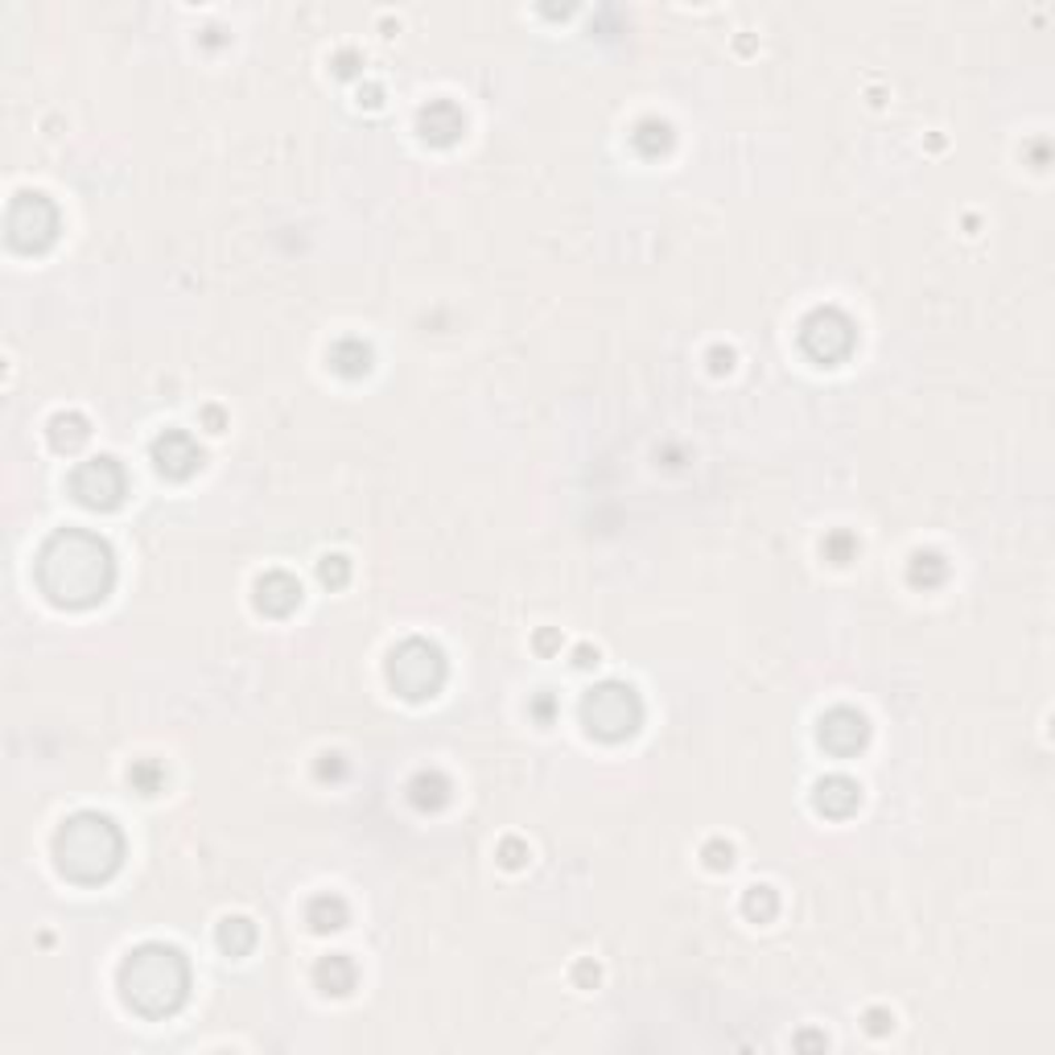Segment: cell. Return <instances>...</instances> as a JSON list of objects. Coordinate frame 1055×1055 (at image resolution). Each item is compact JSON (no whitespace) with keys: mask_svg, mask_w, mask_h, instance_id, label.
Returning <instances> with one entry per match:
<instances>
[{"mask_svg":"<svg viewBox=\"0 0 1055 1055\" xmlns=\"http://www.w3.org/2000/svg\"><path fill=\"white\" fill-rule=\"evenodd\" d=\"M50 442L58 445V450H75V445L87 442V421L79 417V412H58L50 421Z\"/></svg>","mask_w":1055,"mask_h":1055,"instance_id":"15","label":"cell"},{"mask_svg":"<svg viewBox=\"0 0 1055 1055\" xmlns=\"http://www.w3.org/2000/svg\"><path fill=\"white\" fill-rule=\"evenodd\" d=\"M853 347V326L837 314V309H817L808 322H804V351L817 355L820 363H833V359L850 355Z\"/></svg>","mask_w":1055,"mask_h":1055,"instance_id":"8","label":"cell"},{"mask_svg":"<svg viewBox=\"0 0 1055 1055\" xmlns=\"http://www.w3.org/2000/svg\"><path fill=\"white\" fill-rule=\"evenodd\" d=\"M347 574H351L347 557H326V561H322V581H330V586H342V581H347Z\"/></svg>","mask_w":1055,"mask_h":1055,"instance_id":"20","label":"cell"},{"mask_svg":"<svg viewBox=\"0 0 1055 1055\" xmlns=\"http://www.w3.org/2000/svg\"><path fill=\"white\" fill-rule=\"evenodd\" d=\"M862 804V787L846 775H829V780L817 783V808L829 813V817H850L853 808Z\"/></svg>","mask_w":1055,"mask_h":1055,"instance_id":"11","label":"cell"},{"mask_svg":"<svg viewBox=\"0 0 1055 1055\" xmlns=\"http://www.w3.org/2000/svg\"><path fill=\"white\" fill-rule=\"evenodd\" d=\"M256 602H260V611L269 614H290L297 602H302V586L290 578V574H269V578H260V586H256Z\"/></svg>","mask_w":1055,"mask_h":1055,"instance_id":"12","label":"cell"},{"mask_svg":"<svg viewBox=\"0 0 1055 1055\" xmlns=\"http://www.w3.org/2000/svg\"><path fill=\"white\" fill-rule=\"evenodd\" d=\"M392 684L405 693L409 701L433 697L445 681V660L442 651L426 639H409L392 651V668H388Z\"/></svg>","mask_w":1055,"mask_h":1055,"instance_id":"5","label":"cell"},{"mask_svg":"<svg viewBox=\"0 0 1055 1055\" xmlns=\"http://www.w3.org/2000/svg\"><path fill=\"white\" fill-rule=\"evenodd\" d=\"M820 742L833 750V755H853V750L866 742V717L853 714V710L825 714L820 717Z\"/></svg>","mask_w":1055,"mask_h":1055,"instance_id":"10","label":"cell"},{"mask_svg":"<svg viewBox=\"0 0 1055 1055\" xmlns=\"http://www.w3.org/2000/svg\"><path fill=\"white\" fill-rule=\"evenodd\" d=\"M58 236V211L46 194H18L9 206V239L21 252H42Z\"/></svg>","mask_w":1055,"mask_h":1055,"instance_id":"6","label":"cell"},{"mask_svg":"<svg viewBox=\"0 0 1055 1055\" xmlns=\"http://www.w3.org/2000/svg\"><path fill=\"white\" fill-rule=\"evenodd\" d=\"M112 548L103 545L91 532H58L50 545L42 548L37 561V578L42 590L58 602V606H91L112 590Z\"/></svg>","mask_w":1055,"mask_h":1055,"instance_id":"1","label":"cell"},{"mask_svg":"<svg viewBox=\"0 0 1055 1055\" xmlns=\"http://www.w3.org/2000/svg\"><path fill=\"white\" fill-rule=\"evenodd\" d=\"M309 923L318 928V932H334V928H342L347 923V903L339 899V895H322V899L309 903Z\"/></svg>","mask_w":1055,"mask_h":1055,"instance_id":"16","label":"cell"},{"mask_svg":"<svg viewBox=\"0 0 1055 1055\" xmlns=\"http://www.w3.org/2000/svg\"><path fill=\"white\" fill-rule=\"evenodd\" d=\"M581 717H586L590 734L606 738V742H619V738H627V734L639 730L644 710H639L635 689H627V684H602V689H594V693L586 697Z\"/></svg>","mask_w":1055,"mask_h":1055,"instance_id":"4","label":"cell"},{"mask_svg":"<svg viewBox=\"0 0 1055 1055\" xmlns=\"http://www.w3.org/2000/svg\"><path fill=\"white\" fill-rule=\"evenodd\" d=\"M154 462L161 475L170 478H186L198 470V462H203V450L194 445V438L190 433H182V429H170V433H161L154 445Z\"/></svg>","mask_w":1055,"mask_h":1055,"instance_id":"9","label":"cell"},{"mask_svg":"<svg viewBox=\"0 0 1055 1055\" xmlns=\"http://www.w3.org/2000/svg\"><path fill=\"white\" fill-rule=\"evenodd\" d=\"M314 977H318V986L326 989V994H347V989L355 986V961L351 956H326L322 965L314 969Z\"/></svg>","mask_w":1055,"mask_h":1055,"instance_id":"14","label":"cell"},{"mask_svg":"<svg viewBox=\"0 0 1055 1055\" xmlns=\"http://www.w3.org/2000/svg\"><path fill=\"white\" fill-rule=\"evenodd\" d=\"M70 487H75L79 503H87V508H116L124 487H128V478H124V470H120V462L91 458L75 470Z\"/></svg>","mask_w":1055,"mask_h":1055,"instance_id":"7","label":"cell"},{"mask_svg":"<svg viewBox=\"0 0 1055 1055\" xmlns=\"http://www.w3.org/2000/svg\"><path fill=\"white\" fill-rule=\"evenodd\" d=\"M775 907H780V899H775V890H771V886H750V895H747L750 916L771 919V916H775Z\"/></svg>","mask_w":1055,"mask_h":1055,"instance_id":"18","label":"cell"},{"mask_svg":"<svg viewBox=\"0 0 1055 1055\" xmlns=\"http://www.w3.org/2000/svg\"><path fill=\"white\" fill-rule=\"evenodd\" d=\"M120 989H124V1002L133 1006L137 1014H145V1019L173 1014L178 1006L186 1002L190 989L186 956L170 949V944H145V949H137L124 961Z\"/></svg>","mask_w":1055,"mask_h":1055,"instance_id":"2","label":"cell"},{"mask_svg":"<svg viewBox=\"0 0 1055 1055\" xmlns=\"http://www.w3.org/2000/svg\"><path fill=\"white\" fill-rule=\"evenodd\" d=\"M421 133H426V140H433V145H450V140L462 133V112L445 100L429 103L426 112H421Z\"/></svg>","mask_w":1055,"mask_h":1055,"instance_id":"13","label":"cell"},{"mask_svg":"<svg viewBox=\"0 0 1055 1055\" xmlns=\"http://www.w3.org/2000/svg\"><path fill=\"white\" fill-rule=\"evenodd\" d=\"M58 870L75 883H103L120 866L124 837L107 817L100 813H79L67 820V829L58 833Z\"/></svg>","mask_w":1055,"mask_h":1055,"instance_id":"3","label":"cell"},{"mask_svg":"<svg viewBox=\"0 0 1055 1055\" xmlns=\"http://www.w3.org/2000/svg\"><path fill=\"white\" fill-rule=\"evenodd\" d=\"M944 578V561L937 553H916L911 557V581H940Z\"/></svg>","mask_w":1055,"mask_h":1055,"instance_id":"19","label":"cell"},{"mask_svg":"<svg viewBox=\"0 0 1055 1055\" xmlns=\"http://www.w3.org/2000/svg\"><path fill=\"white\" fill-rule=\"evenodd\" d=\"M219 944L227 949V953H248L256 944V928L252 919H223L219 928Z\"/></svg>","mask_w":1055,"mask_h":1055,"instance_id":"17","label":"cell"},{"mask_svg":"<svg viewBox=\"0 0 1055 1055\" xmlns=\"http://www.w3.org/2000/svg\"><path fill=\"white\" fill-rule=\"evenodd\" d=\"M705 853H710V866H717V870L730 866V862H734V850H730V846H726V850H722V846H710Z\"/></svg>","mask_w":1055,"mask_h":1055,"instance_id":"21","label":"cell"}]
</instances>
